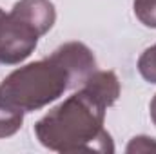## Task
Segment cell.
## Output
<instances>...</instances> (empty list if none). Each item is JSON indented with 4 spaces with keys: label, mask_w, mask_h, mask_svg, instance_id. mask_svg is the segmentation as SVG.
Wrapping results in <instances>:
<instances>
[{
    "label": "cell",
    "mask_w": 156,
    "mask_h": 154,
    "mask_svg": "<svg viewBox=\"0 0 156 154\" xmlns=\"http://www.w3.org/2000/svg\"><path fill=\"white\" fill-rule=\"evenodd\" d=\"M109 105L89 87L51 109L35 125L38 142L56 152H113L115 145L104 129Z\"/></svg>",
    "instance_id": "obj_1"
},
{
    "label": "cell",
    "mask_w": 156,
    "mask_h": 154,
    "mask_svg": "<svg viewBox=\"0 0 156 154\" xmlns=\"http://www.w3.org/2000/svg\"><path fill=\"white\" fill-rule=\"evenodd\" d=\"M78 87L71 71L53 51L51 56L18 67L0 83V105L31 113L58 100L67 89Z\"/></svg>",
    "instance_id": "obj_2"
},
{
    "label": "cell",
    "mask_w": 156,
    "mask_h": 154,
    "mask_svg": "<svg viewBox=\"0 0 156 154\" xmlns=\"http://www.w3.org/2000/svg\"><path fill=\"white\" fill-rule=\"evenodd\" d=\"M38 31L16 13L5 15L0 9V65L24 62L38 44Z\"/></svg>",
    "instance_id": "obj_3"
},
{
    "label": "cell",
    "mask_w": 156,
    "mask_h": 154,
    "mask_svg": "<svg viewBox=\"0 0 156 154\" xmlns=\"http://www.w3.org/2000/svg\"><path fill=\"white\" fill-rule=\"evenodd\" d=\"M11 11L29 22L38 31L40 37L45 35L56 20L55 5L49 0H18Z\"/></svg>",
    "instance_id": "obj_4"
},
{
    "label": "cell",
    "mask_w": 156,
    "mask_h": 154,
    "mask_svg": "<svg viewBox=\"0 0 156 154\" xmlns=\"http://www.w3.org/2000/svg\"><path fill=\"white\" fill-rule=\"evenodd\" d=\"M24 121V113L20 111H11L4 105H0V138L13 136Z\"/></svg>",
    "instance_id": "obj_5"
},
{
    "label": "cell",
    "mask_w": 156,
    "mask_h": 154,
    "mask_svg": "<svg viewBox=\"0 0 156 154\" xmlns=\"http://www.w3.org/2000/svg\"><path fill=\"white\" fill-rule=\"evenodd\" d=\"M138 71L147 82L156 83V44L147 47L138 58Z\"/></svg>",
    "instance_id": "obj_6"
},
{
    "label": "cell",
    "mask_w": 156,
    "mask_h": 154,
    "mask_svg": "<svg viewBox=\"0 0 156 154\" xmlns=\"http://www.w3.org/2000/svg\"><path fill=\"white\" fill-rule=\"evenodd\" d=\"M134 15L144 26L156 27V0H134Z\"/></svg>",
    "instance_id": "obj_7"
},
{
    "label": "cell",
    "mask_w": 156,
    "mask_h": 154,
    "mask_svg": "<svg viewBox=\"0 0 156 154\" xmlns=\"http://www.w3.org/2000/svg\"><path fill=\"white\" fill-rule=\"evenodd\" d=\"M127 152H151L156 151V140L154 138H149V136H136L131 140V143L127 145L125 149Z\"/></svg>",
    "instance_id": "obj_8"
},
{
    "label": "cell",
    "mask_w": 156,
    "mask_h": 154,
    "mask_svg": "<svg viewBox=\"0 0 156 154\" xmlns=\"http://www.w3.org/2000/svg\"><path fill=\"white\" fill-rule=\"evenodd\" d=\"M151 118H153V121H154V125H156V96L151 102Z\"/></svg>",
    "instance_id": "obj_9"
}]
</instances>
